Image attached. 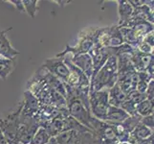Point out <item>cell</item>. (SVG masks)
I'll return each instance as SVG.
<instances>
[{
    "label": "cell",
    "instance_id": "5bb4252c",
    "mask_svg": "<svg viewBox=\"0 0 154 144\" xmlns=\"http://www.w3.org/2000/svg\"><path fill=\"white\" fill-rule=\"evenodd\" d=\"M40 107H41V104L39 103L38 98H36L34 94H32L29 90H26L24 92V99L22 101L21 114L36 118Z\"/></svg>",
    "mask_w": 154,
    "mask_h": 144
},
{
    "label": "cell",
    "instance_id": "e575fe53",
    "mask_svg": "<svg viewBox=\"0 0 154 144\" xmlns=\"http://www.w3.org/2000/svg\"><path fill=\"white\" fill-rule=\"evenodd\" d=\"M9 2L13 3L14 6L15 7V9H17L18 12L22 13L24 10V6H23V2L22 0H9Z\"/></svg>",
    "mask_w": 154,
    "mask_h": 144
},
{
    "label": "cell",
    "instance_id": "ac0fdd59",
    "mask_svg": "<svg viewBox=\"0 0 154 144\" xmlns=\"http://www.w3.org/2000/svg\"><path fill=\"white\" fill-rule=\"evenodd\" d=\"M129 115L127 114L125 110H123L121 108H117V107L109 106L107 114H106L104 122L111 125L115 124H121L128 117Z\"/></svg>",
    "mask_w": 154,
    "mask_h": 144
},
{
    "label": "cell",
    "instance_id": "3957f363",
    "mask_svg": "<svg viewBox=\"0 0 154 144\" xmlns=\"http://www.w3.org/2000/svg\"><path fill=\"white\" fill-rule=\"evenodd\" d=\"M91 127L93 131L92 141L95 144H118L120 143L116 136L114 126L99 120L92 116Z\"/></svg>",
    "mask_w": 154,
    "mask_h": 144
},
{
    "label": "cell",
    "instance_id": "7a4b0ae2",
    "mask_svg": "<svg viewBox=\"0 0 154 144\" xmlns=\"http://www.w3.org/2000/svg\"><path fill=\"white\" fill-rule=\"evenodd\" d=\"M97 28H88L82 31L79 34L78 40L76 45H66L65 49L62 52L57 54L56 57H62L65 54H71L72 56H76L79 54H85L89 53L95 45V38H96Z\"/></svg>",
    "mask_w": 154,
    "mask_h": 144
},
{
    "label": "cell",
    "instance_id": "83f0119b",
    "mask_svg": "<svg viewBox=\"0 0 154 144\" xmlns=\"http://www.w3.org/2000/svg\"><path fill=\"white\" fill-rule=\"evenodd\" d=\"M141 119H142V117L138 114L133 115V116H128L123 123H121V125L125 128L126 132H128L130 134V133H132V131L136 128V126L141 122Z\"/></svg>",
    "mask_w": 154,
    "mask_h": 144
},
{
    "label": "cell",
    "instance_id": "8992f818",
    "mask_svg": "<svg viewBox=\"0 0 154 144\" xmlns=\"http://www.w3.org/2000/svg\"><path fill=\"white\" fill-rule=\"evenodd\" d=\"M66 108L68 110L69 116L73 117L78 122H79L84 127L88 128L89 130L92 131L91 121L92 115L91 113L86 110L83 104L79 101L77 97L74 96H67L66 97Z\"/></svg>",
    "mask_w": 154,
    "mask_h": 144
},
{
    "label": "cell",
    "instance_id": "4dcf8cb0",
    "mask_svg": "<svg viewBox=\"0 0 154 144\" xmlns=\"http://www.w3.org/2000/svg\"><path fill=\"white\" fill-rule=\"evenodd\" d=\"M136 50L141 53H144V54H153V48L143 40L138 43V45L136 46Z\"/></svg>",
    "mask_w": 154,
    "mask_h": 144
},
{
    "label": "cell",
    "instance_id": "2e32d148",
    "mask_svg": "<svg viewBox=\"0 0 154 144\" xmlns=\"http://www.w3.org/2000/svg\"><path fill=\"white\" fill-rule=\"evenodd\" d=\"M10 30H12V27L8 28L7 30L0 31V57L14 61L15 56L19 55V52L12 46L10 40L7 38L6 34Z\"/></svg>",
    "mask_w": 154,
    "mask_h": 144
},
{
    "label": "cell",
    "instance_id": "cb8c5ba5",
    "mask_svg": "<svg viewBox=\"0 0 154 144\" xmlns=\"http://www.w3.org/2000/svg\"><path fill=\"white\" fill-rule=\"evenodd\" d=\"M153 107L154 102L149 100H144L140 104L136 105V114L141 117H145L147 115L153 114Z\"/></svg>",
    "mask_w": 154,
    "mask_h": 144
},
{
    "label": "cell",
    "instance_id": "8d00e7d4",
    "mask_svg": "<svg viewBox=\"0 0 154 144\" xmlns=\"http://www.w3.org/2000/svg\"><path fill=\"white\" fill-rule=\"evenodd\" d=\"M146 72L148 74V75H150L151 77H154V59H152L151 62H149V65H148V66L146 67Z\"/></svg>",
    "mask_w": 154,
    "mask_h": 144
},
{
    "label": "cell",
    "instance_id": "d4e9b609",
    "mask_svg": "<svg viewBox=\"0 0 154 144\" xmlns=\"http://www.w3.org/2000/svg\"><path fill=\"white\" fill-rule=\"evenodd\" d=\"M124 40L123 37H122L120 30H119V26L118 25H112V31H111V35H110V39L108 42V47L109 48H116L119 47L122 44H124Z\"/></svg>",
    "mask_w": 154,
    "mask_h": 144
},
{
    "label": "cell",
    "instance_id": "30bf717a",
    "mask_svg": "<svg viewBox=\"0 0 154 144\" xmlns=\"http://www.w3.org/2000/svg\"><path fill=\"white\" fill-rule=\"evenodd\" d=\"M43 66L46 70H48L53 75H55L58 79H60L62 82H66L69 76V69L67 66L63 62L62 58H52L46 60L43 63Z\"/></svg>",
    "mask_w": 154,
    "mask_h": 144
},
{
    "label": "cell",
    "instance_id": "74e56055",
    "mask_svg": "<svg viewBox=\"0 0 154 144\" xmlns=\"http://www.w3.org/2000/svg\"><path fill=\"white\" fill-rule=\"evenodd\" d=\"M135 144H153V135L150 136L148 138H146V139L137 141Z\"/></svg>",
    "mask_w": 154,
    "mask_h": 144
},
{
    "label": "cell",
    "instance_id": "f35d334b",
    "mask_svg": "<svg viewBox=\"0 0 154 144\" xmlns=\"http://www.w3.org/2000/svg\"><path fill=\"white\" fill-rule=\"evenodd\" d=\"M0 144H9L6 136H4V134L2 133L1 130H0Z\"/></svg>",
    "mask_w": 154,
    "mask_h": 144
},
{
    "label": "cell",
    "instance_id": "5b68a950",
    "mask_svg": "<svg viewBox=\"0 0 154 144\" xmlns=\"http://www.w3.org/2000/svg\"><path fill=\"white\" fill-rule=\"evenodd\" d=\"M60 58L63 59V62L69 69V76L65 82L67 86L72 88H79L89 91L90 80L84 75L81 69H79L76 66L73 65L70 60V54H65Z\"/></svg>",
    "mask_w": 154,
    "mask_h": 144
},
{
    "label": "cell",
    "instance_id": "603a6c76",
    "mask_svg": "<svg viewBox=\"0 0 154 144\" xmlns=\"http://www.w3.org/2000/svg\"><path fill=\"white\" fill-rule=\"evenodd\" d=\"M14 61L0 57V78L2 80H6L14 69Z\"/></svg>",
    "mask_w": 154,
    "mask_h": 144
},
{
    "label": "cell",
    "instance_id": "ab89813d",
    "mask_svg": "<svg viewBox=\"0 0 154 144\" xmlns=\"http://www.w3.org/2000/svg\"><path fill=\"white\" fill-rule=\"evenodd\" d=\"M47 144H57V140H56V137H51L50 140L48 141V143Z\"/></svg>",
    "mask_w": 154,
    "mask_h": 144
},
{
    "label": "cell",
    "instance_id": "6da1fadb",
    "mask_svg": "<svg viewBox=\"0 0 154 144\" xmlns=\"http://www.w3.org/2000/svg\"><path fill=\"white\" fill-rule=\"evenodd\" d=\"M118 81V61L117 57L112 55L108 58L104 66L90 80L89 92L99 91L113 88Z\"/></svg>",
    "mask_w": 154,
    "mask_h": 144
},
{
    "label": "cell",
    "instance_id": "ba28073f",
    "mask_svg": "<svg viewBox=\"0 0 154 144\" xmlns=\"http://www.w3.org/2000/svg\"><path fill=\"white\" fill-rule=\"evenodd\" d=\"M22 110V103L18 109L7 116V118L0 119V130L6 136L9 144H17V134L20 123V114Z\"/></svg>",
    "mask_w": 154,
    "mask_h": 144
},
{
    "label": "cell",
    "instance_id": "f546056e",
    "mask_svg": "<svg viewBox=\"0 0 154 144\" xmlns=\"http://www.w3.org/2000/svg\"><path fill=\"white\" fill-rule=\"evenodd\" d=\"M120 108L123 110H125L129 116H133V115L137 114H136V105H134L133 103H131L130 101L127 100V99L121 105Z\"/></svg>",
    "mask_w": 154,
    "mask_h": 144
},
{
    "label": "cell",
    "instance_id": "d6986e66",
    "mask_svg": "<svg viewBox=\"0 0 154 144\" xmlns=\"http://www.w3.org/2000/svg\"><path fill=\"white\" fill-rule=\"evenodd\" d=\"M152 135H153V131L148 129L147 127L144 126L140 122V123L136 126L135 129L132 131V133H130L128 141L127 142L130 144H135L137 141L146 139V138H148Z\"/></svg>",
    "mask_w": 154,
    "mask_h": 144
},
{
    "label": "cell",
    "instance_id": "44dd1931",
    "mask_svg": "<svg viewBox=\"0 0 154 144\" xmlns=\"http://www.w3.org/2000/svg\"><path fill=\"white\" fill-rule=\"evenodd\" d=\"M118 14H119V23L118 25L124 24L128 20L133 14V7L131 6L128 0H119L118 1Z\"/></svg>",
    "mask_w": 154,
    "mask_h": 144
},
{
    "label": "cell",
    "instance_id": "7c38bea8",
    "mask_svg": "<svg viewBox=\"0 0 154 144\" xmlns=\"http://www.w3.org/2000/svg\"><path fill=\"white\" fill-rule=\"evenodd\" d=\"M35 73L38 74L41 79H43L45 84L50 88L58 92L64 98H66V86L64 82H62L60 79H58L55 75H53L52 73H50L48 70H46L43 66H41Z\"/></svg>",
    "mask_w": 154,
    "mask_h": 144
},
{
    "label": "cell",
    "instance_id": "52a82bcc",
    "mask_svg": "<svg viewBox=\"0 0 154 144\" xmlns=\"http://www.w3.org/2000/svg\"><path fill=\"white\" fill-rule=\"evenodd\" d=\"M39 127V121L36 118L20 114V123L17 134V144H30Z\"/></svg>",
    "mask_w": 154,
    "mask_h": 144
},
{
    "label": "cell",
    "instance_id": "d6a6232c",
    "mask_svg": "<svg viewBox=\"0 0 154 144\" xmlns=\"http://www.w3.org/2000/svg\"><path fill=\"white\" fill-rule=\"evenodd\" d=\"M141 123L147 127L148 129H150L153 131V114L151 115H147V116H145V117H142V119H141Z\"/></svg>",
    "mask_w": 154,
    "mask_h": 144
},
{
    "label": "cell",
    "instance_id": "f1b7e54d",
    "mask_svg": "<svg viewBox=\"0 0 154 144\" xmlns=\"http://www.w3.org/2000/svg\"><path fill=\"white\" fill-rule=\"evenodd\" d=\"M146 94L145 93H141L138 90H132L131 92L127 94V100H129L131 103H133L134 105H138L141 102H143L144 100H146Z\"/></svg>",
    "mask_w": 154,
    "mask_h": 144
},
{
    "label": "cell",
    "instance_id": "277c9868",
    "mask_svg": "<svg viewBox=\"0 0 154 144\" xmlns=\"http://www.w3.org/2000/svg\"><path fill=\"white\" fill-rule=\"evenodd\" d=\"M89 105L91 115L99 120L104 121L110 106L108 102V90L103 89L89 92Z\"/></svg>",
    "mask_w": 154,
    "mask_h": 144
},
{
    "label": "cell",
    "instance_id": "ffe728a7",
    "mask_svg": "<svg viewBox=\"0 0 154 144\" xmlns=\"http://www.w3.org/2000/svg\"><path fill=\"white\" fill-rule=\"evenodd\" d=\"M127 99V95L121 89L118 84L108 90V102L110 106L120 108L121 105Z\"/></svg>",
    "mask_w": 154,
    "mask_h": 144
},
{
    "label": "cell",
    "instance_id": "1f68e13d",
    "mask_svg": "<svg viewBox=\"0 0 154 144\" xmlns=\"http://www.w3.org/2000/svg\"><path fill=\"white\" fill-rule=\"evenodd\" d=\"M145 94L147 100H149V101L154 100V80H152V81L148 83Z\"/></svg>",
    "mask_w": 154,
    "mask_h": 144
},
{
    "label": "cell",
    "instance_id": "d590c367",
    "mask_svg": "<svg viewBox=\"0 0 154 144\" xmlns=\"http://www.w3.org/2000/svg\"><path fill=\"white\" fill-rule=\"evenodd\" d=\"M147 85H148V83H146V82L139 81L136 86V90H138V91L141 93H145L146 90V88H147Z\"/></svg>",
    "mask_w": 154,
    "mask_h": 144
},
{
    "label": "cell",
    "instance_id": "60d3db41",
    "mask_svg": "<svg viewBox=\"0 0 154 144\" xmlns=\"http://www.w3.org/2000/svg\"><path fill=\"white\" fill-rule=\"evenodd\" d=\"M120 144H130V143H128V142H124V143H120Z\"/></svg>",
    "mask_w": 154,
    "mask_h": 144
},
{
    "label": "cell",
    "instance_id": "9a60e30c",
    "mask_svg": "<svg viewBox=\"0 0 154 144\" xmlns=\"http://www.w3.org/2000/svg\"><path fill=\"white\" fill-rule=\"evenodd\" d=\"M70 60L74 66H76L79 69H81L84 75L89 80H91L93 75V62L92 58L88 53L76 56H72L70 54Z\"/></svg>",
    "mask_w": 154,
    "mask_h": 144
},
{
    "label": "cell",
    "instance_id": "836d02e7",
    "mask_svg": "<svg viewBox=\"0 0 154 144\" xmlns=\"http://www.w3.org/2000/svg\"><path fill=\"white\" fill-rule=\"evenodd\" d=\"M143 41L147 43L149 46H151L152 48L154 47V33L153 32H150L148 33L144 39H143Z\"/></svg>",
    "mask_w": 154,
    "mask_h": 144
},
{
    "label": "cell",
    "instance_id": "9c48e42d",
    "mask_svg": "<svg viewBox=\"0 0 154 144\" xmlns=\"http://www.w3.org/2000/svg\"><path fill=\"white\" fill-rule=\"evenodd\" d=\"M92 134L78 131H66L56 136L57 144H89L92 141Z\"/></svg>",
    "mask_w": 154,
    "mask_h": 144
},
{
    "label": "cell",
    "instance_id": "8fae6325",
    "mask_svg": "<svg viewBox=\"0 0 154 144\" xmlns=\"http://www.w3.org/2000/svg\"><path fill=\"white\" fill-rule=\"evenodd\" d=\"M120 26H125V27L131 28L136 37V39L139 41H142L143 39H144L148 33L153 32V24L152 23L147 22L146 20L138 19V18H130L128 20L125 21L124 24H122Z\"/></svg>",
    "mask_w": 154,
    "mask_h": 144
},
{
    "label": "cell",
    "instance_id": "484cf974",
    "mask_svg": "<svg viewBox=\"0 0 154 144\" xmlns=\"http://www.w3.org/2000/svg\"><path fill=\"white\" fill-rule=\"evenodd\" d=\"M50 135L47 133L44 128L39 127L30 144H47L50 140Z\"/></svg>",
    "mask_w": 154,
    "mask_h": 144
},
{
    "label": "cell",
    "instance_id": "7402d4cb",
    "mask_svg": "<svg viewBox=\"0 0 154 144\" xmlns=\"http://www.w3.org/2000/svg\"><path fill=\"white\" fill-rule=\"evenodd\" d=\"M134 18L138 19H142V20H146L147 22L152 23L154 22L153 20V12L148 8L146 4L142 5L140 7H137L133 9V14H132V17Z\"/></svg>",
    "mask_w": 154,
    "mask_h": 144
},
{
    "label": "cell",
    "instance_id": "4fadbf2b",
    "mask_svg": "<svg viewBox=\"0 0 154 144\" xmlns=\"http://www.w3.org/2000/svg\"><path fill=\"white\" fill-rule=\"evenodd\" d=\"M88 54L91 56L92 58V62H93V76H95L98 73V71L102 68L106 61L108 60V58L110 56L114 55L113 52V48H109V47H104V48H93Z\"/></svg>",
    "mask_w": 154,
    "mask_h": 144
},
{
    "label": "cell",
    "instance_id": "4316f807",
    "mask_svg": "<svg viewBox=\"0 0 154 144\" xmlns=\"http://www.w3.org/2000/svg\"><path fill=\"white\" fill-rule=\"evenodd\" d=\"M25 12L29 17L35 18L38 11V0H22Z\"/></svg>",
    "mask_w": 154,
    "mask_h": 144
},
{
    "label": "cell",
    "instance_id": "e0dca14e",
    "mask_svg": "<svg viewBox=\"0 0 154 144\" xmlns=\"http://www.w3.org/2000/svg\"><path fill=\"white\" fill-rule=\"evenodd\" d=\"M152 59H154L153 54H144L138 50H135L134 55L131 59V63L137 72H144Z\"/></svg>",
    "mask_w": 154,
    "mask_h": 144
}]
</instances>
